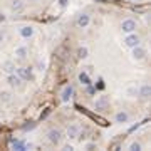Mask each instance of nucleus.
<instances>
[{
  "instance_id": "f257e3e1",
  "label": "nucleus",
  "mask_w": 151,
  "mask_h": 151,
  "mask_svg": "<svg viewBox=\"0 0 151 151\" xmlns=\"http://www.w3.org/2000/svg\"><path fill=\"white\" fill-rule=\"evenodd\" d=\"M17 74L20 76V79L24 81H34V72L32 67H17Z\"/></svg>"
},
{
  "instance_id": "f03ea898",
  "label": "nucleus",
  "mask_w": 151,
  "mask_h": 151,
  "mask_svg": "<svg viewBox=\"0 0 151 151\" xmlns=\"http://www.w3.org/2000/svg\"><path fill=\"white\" fill-rule=\"evenodd\" d=\"M124 44L128 45V47H136V45H139L141 44V39H139V35H136L134 32H131V34L126 35V39H124Z\"/></svg>"
},
{
  "instance_id": "7ed1b4c3",
  "label": "nucleus",
  "mask_w": 151,
  "mask_h": 151,
  "mask_svg": "<svg viewBox=\"0 0 151 151\" xmlns=\"http://www.w3.org/2000/svg\"><path fill=\"white\" fill-rule=\"evenodd\" d=\"M121 29H123L124 34H131V32H136V22L128 19V20H123L121 24Z\"/></svg>"
},
{
  "instance_id": "20e7f679",
  "label": "nucleus",
  "mask_w": 151,
  "mask_h": 151,
  "mask_svg": "<svg viewBox=\"0 0 151 151\" xmlns=\"http://www.w3.org/2000/svg\"><path fill=\"white\" fill-rule=\"evenodd\" d=\"M72 94H74V87L69 84V86H66V87L62 89V92H61V101H62V103H69V101H71V97H72Z\"/></svg>"
},
{
  "instance_id": "39448f33",
  "label": "nucleus",
  "mask_w": 151,
  "mask_h": 151,
  "mask_svg": "<svg viewBox=\"0 0 151 151\" xmlns=\"http://www.w3.org/2000/svg\"><path fill=\"white\" fill-rule=\"evenodd\" d=\"M7 82H8L10 87H20V86H22V79H20V76H19V74L12 72V74H8Z\"/></svg>"
},
{
  "instance_id": "423d86ee",
  "label": "nucleus",
  "mask_w": 151,
  "mask_h": 151,
  "mask_svg": "<svg viewBox=\"0 0 151 151\" xmlns=\"http://www.w3.org/2000/svg\"><path fill=\"white\" fill-rule=\"evenodd\" d=\"M47 139L50 141L52 144H59L61 143V139H62V136H61V131L59 129H50L47 133Z\"/></svg>"
},
{
  "instance_id": "0eeeda50",
  "label": "nucleus",
  "mask_w": 151,
  "mask_h": 151,
  "mask_svg": "<svg viewBox=\"0 0 151 151\" xmlns=\"http://www.w3.org/2000/svg\"><path fill=\"white\" fill-rule=\"evenodd\" d=\"M144 57H146V49L141 47V45L133 47V59H136V61H143Z\"/></svg>"
},
{
  "instance_id": "6e6552de",
  "label": "nucleus",
  "mask_w": 151,
  "mask_h": 151,
  "mask_svg": "<svg viewBox=\"0 0 151 151\" xmlns=\"http://www.w3.org/2000/svg\"><path fill=\"white\" fill-rule=\"evenodd\" d=\"M89 22H91V17L87 14H82V15H79V17H77L76 25H77L79 29H86L87 25H89Z\"/></svg>"
},
{
  "instance_id": "1a4fd4ad",
  "label": "nucleus",
  "mask_w": 151,
  "mask_h": 151,
  "mask_svg": "<svg viewBox=\"0 0 151 151\" xmlns=\"http://www.w3.org/2000/svg\"><path fill=\"white\" fill-rule=\"evenodd\" d=\"M108 97L106 96H101V97H97L96 99V103H94V108H96L97 111H103V109H106L108 108Z\"/></svg>"
},
{
  "instance_id": "9d476101",
  "label": "nucleus",
  "mask_w": 151,
  "mask_h": 151,
  "mask_svg": "<svg viewBox=\"0 0 151 151\" xmlns=\"http://www.w3.org/2000/svg\"><path fill=\"white\" fill-rule=\"evenodd\" d=\"M66 134H67L69 139H76V138L79 136V128H77L76 124H71L67 128V131H66Z\"/></svg>"
},
{
  "instance_id": "9b49d317",
  "label": "nucleus",
  "mask_w": 151,
  "mask_h": 151,
  "mask_svg": "<svg viewBox=\"0 0 151 151\" xmlns=\"http://www.w3.org/2000/svg\"><path fill=\"white\" fill-rule=\"evenodd\" d=\"M151 94V87H150V84H143L141 86V89L138 91V96H141L143 99H148Z\"/></svg>"
},
{
  "instance_id": "f8f14e48",
  "label": "nucleus",
  "mask_w": 151,
  "mask_h": 151,
  "mask_svg": "<svg viewBox=\"0 0 151 151\" xmlns=\"http://www.w3.org/2000/svg\"><path fill=\"white\" fill-rule=\"evenodd\" d=\"M20 35L24 37V39H29V37H32L34 35V29L30 27V25H24V27H20Z\"/></svg>"
},
{
  "instance_id": "ddd939ff",
  "label": "nucleus",
  "mask_w": 151,
  "mask_h": 151,
  "mask_svg": "<svg viewBox=\"0 0 151 151\" xmlns=\"http://www.w3.org/2000/svg\"><path fill=\"white\" fill-rule=\"evenodd\" d=\"M15 64L12 61H7V62H3V66H2V71L3 72H7V74H12V72H15Z\"/></svg>"
},
{
  "instance_id": "4468645a",
  "label": "nucleus",
  "mask_w": 151,
  "mask_h": 151,
  "mask_svg": "<svg viewBox=\"0 0 151 151\" xmlns=\"http://www.w3.org/2000/svg\"><path fill=\"white\" fill-rule=\"evenodd\" d=\"M79 82H81V84H84V86H91V84H92V81H91L89 74L82 71V72H79Z\"/></svg>"
},
{
  "instance_id": "2eb2a0df",
  "label": "nucleus",
  "mask_w": 151,
  "mask_h": 151,
  "mask_svg": "<svg viewBox=\"0 0 151 151\" xmlns=\"http://www.w3.org/2000/svg\"><path fill=\"white\" fill-rule=\"evenodd\" d=\"M27 54H29L27 47H17V49H15V55H17L19 59H25Z\"/></svg>"
},
{
  "instance_id": "dca6fc26",
  "label": "nucleus",
  "mask_w": 151,
  "mask_h": 151,
  "mask_svg": "<svg viewBox=\"0 0 151 151\" xmlns=\"http://www.w3.org/2000/svg\"><path fill=\"white\" fill-rule=\"evenodd\" d=\"M129 119V116H128V113H124V111H119L116 114V123H126Z\"/></svg>"
},
{
  "instance_id": "f3484780",
  "label": "nucleus",
  "mask_w": 151,
  "mask_h": 151,
  "mask_svg": "<svg viewBox=\"0 0 151 151\" xmlns=\"http://www.w3.org/2000/svg\"><path fill=\"white\" fill-rule=\"evenodd\" d=\"M89 55V49L87 47H79L77 49V59H86Z\"/></svg>"
},
{
  "instance_id": "a211bd4d",
  "label": "nucleus",
  "mask_w": 151,
  "mask_h": 151,
  "mask_svg": "<svg viewBox=\"0 0 151 151\" xmlns=\"http://www.w3.org/2000/svg\"><path fill=\"white\" fill-rule=\"evenodd\" d=\"M10 7H12V10H14V12H20L22 8H24V2H22V0H14Z\"/></svg>"
},
{
  "instance_id": "6ab92c4d",
  "label": "nucleus",
  "mask_w": 151,
  "mask_h": 151,
  "mask_svg": "<svg viewBox=\"0 0 151 151\" xmlns=\"http://www.w3.org/2000/svg\"><path fill=\"white\" fill-rule=\"evenodd\" d=\"M10 144H12V148H15V150H25V143H22L19 139H12Z\"/></svg>"
},
{
  "instance_id": "aec40b11",
  "label": "nucleus",
  "mask_w": 151,
  "mask_h": 151,
  "mask_svg": "<svg viewBox=\"0 0 151 151\" xmlns=\"http://www.w3.org/2000/svg\"><path fill=\"white\" fill-rule=\"evenodd\" d=\"M138 91H139V89H138L136 86H131V87L126 91V92H128V96H129V97H136L138 96Z\"/></svg>"
},
{
  "instance_id": "412c9836",
  "label": "nucleus",
  "mask_w": 151,
  "mask_h": 151,
  "mask_svg": "<svg viewBox=\"0 0 151 151\" xmlns=\"http://www.w3.org/2000/svg\"><path fill=\"white\" fill-rule=\"evenodd\" d=\"M129 150H131V151H139V150H141V144L134 141V143H131V144H129Z\"/></svg>"
},
{
  "instance_id": "4be33fe9",
  "label": "nucleus",
  "mask_w": 151,
  "mask_h": 151,
  "mask_svg": "<svg viewBox=\"0 0 151 151\" xmlns=\"http://www.w3.org/2000/svg\"><path fill=\"white\" fill-rule=\"evenodd\" d=\"M0 99H2L3 103H8V101H10V94H8V92H2V94H0Z\"/></svg>"
},
{
  "instance_id": "5701e85b",
  "label": "nucleus",
  "mask_w": 151,
  "mask_h": 151,
  "mask_svg": "<svg viewBox=\"0 0 151 151\" xmlns=\"http://www.w3.org/2000/svg\"><path fill=\"white\" fill-rule=\"evenodd\" d=\"M35 124H37V123H30V124H24V126H22V129H24V131H30V129H34V128H35Z\"/></svg>"
},
{
  "instance_id": "b1692460",
  "label": "nucleus",
  "mask_w": 151,
  "mask_h": 151,
  "mask_svg": "<svg viewBox=\"0 0 151 151\" xmlns=\"http://www.w3.org/2000/svg\"><path fill=\"white\" fill-rule=\"evenodd\" d=\"M139 126H141V123H138V124H134V126H131L129 129H128V133H134V131H136Z\"/></svg>"
},
{
  "instance_id": "393cba45",
  "label": "nucleus",
  "mask_w": 151,
  "mask_h": 151,
  "mask_svg": "<svg viewBox=\"0 0 151 151\" xmlns=\"http://www.w3.org/2000/svg\"><path fill=\"white\" fill-rule=\"evenodd\" d=\"M59 5H61L62 8H66L69 5V0H59Z\"/></svg>"
},
{
  "instance_id": "a878e982",
  "label": "nucleus",
  "mask_w": 151,
  "mask_h": 151,
  "mask_svg": "<svg viewBox=\"0 0 151 151\" xmlns=\"http://www.w3.org/2000/svg\"><path fill=\"white\" fill-rule=\"evenodd\" d=\"M97 89H104V82H103V79H99V81H97Z\"/></svg>"
},
{
  "instance_id": "bb28decb",
  "label": "nucleus",
  "mask_w": 151,
  "mask_h": 151,
  "mask_svg": "<svg viewBox=\"0 0 151 151\" xmlns=\"http://www.w3.org/2000/svg\"><path fill=\"white\" fill-rule=\"evenodd\" d=\"M94 92H96V89L92 86H87V94H94Z\"/></svg>"
},
{
  "instance_id": "cd10ccee",
  "label": "nucleus",
  "mask_w": 151,
  "mask_h": 151,
  "mask_svg": "<svg viewBox=\"0 0 151 151\" xmlns=\"http://www.w3.org/2000/svg\"><path fill=\"white\" fill-rule=\"evenodd\" d=\"M86 148H87V150H92V148H96V144H94V143H89Z\"/></svg>"
},
{
  "instance_id": "c85d7f7f",
  "label": "nucleus",
  "mask_w": 151,
  "mask_h": 151,
  "mask_svg": "<svg viewBox=\"0 0 151 151\" xmlns=\"http://www.w3.org/2000/svg\"><path fill=\"white\" fill-rule=\"evenodd\" d=\"M94 2H99V3H108V2H111V0H94Z\"/></svg>"
},
{
  "instance_id": "c756f323",
  "label": "nucleus",
  "mask_w": 151,
  "mask_h": 151,
  "mask_svg": "<svg viewBox=\"0 0 151 151\" xmlns=\"http://www.w3.org/2000/svg\"><path fill=\"white\" fill-rule=\"evenodd\" d=\"M2 42H3V34L0 32V44H2Z\"/></svg>"
},
{
  "instance_id": "7c9ffc66",
  "label": "nucleus",
  "mask_w": 151,
  "mask_h": 151,
  "mask_svg": "<svg viewBox=\"0 0 151 151\" xmlns=\"http://www.w3.org/2000/svg\"><path fill=\"white\" fill-rule=\"evenodd\" d=\"M30 2H37V0H30Z\"/></svg>"
},
{
  "instance_id": "2f4dec72",
  "label": "nucleus",
  "mask_w": 151,
  "mask_h": 151,
  "mask_svg": "<svg viewBox=\"0 0 151 151\" xmlns=\"http://www.w3.org/2000/svg\"><path fill=\"white\" fill-rule=\"evenodd\" d=\"M133 2H136V0H133Z\"/></svg>"
}]
</instances>
